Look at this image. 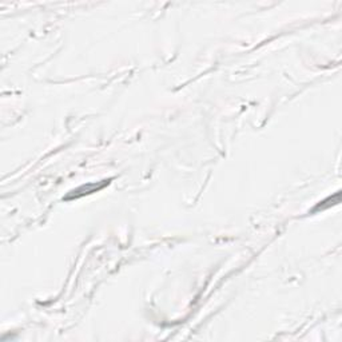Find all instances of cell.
Listing matches in <instances>:
<instances>
[{
    "mask_svg": "<svg viewBox=\"0 0 342 342\" xmlns=\"http://www.w3.org/2000/svg\"><path fill=\"white\" fill-rule=\"evenodd\" d=\"M110 183V180H103V182H100V183H87V184H83V186H80V187H78V189L72 190L71 193H69V195L66 197V199H76V198H80V197H83V195H89V194H92V193H96V191H99V190H102L103 187H106L107 184Z\"/></svg>",
    "mask_w": 342,
    "mask_h": 342,
    "instance_id": "6da1fadb",
    "label": "cell"
},
{
    "mask_svg": "<svg viewBox=\"0 0 342 342\" xmlns=\"http://www.w3.org/2000/svg\"><path fill=\"white\" fill-rule=\"evenodd\" d=\"M340 199H341V193L338 191V193H336V195H333V197H329L327 199L320 202V205L316 206V209H314V211L325 210V209H327V207H330V206L337 205V203H340Z\"/></svg>",
    "mask_w": 342,
    "mask_h": 342,
    "instance_id": "7a4b0ae2",
    "label": "cell"
}]
</instances>
